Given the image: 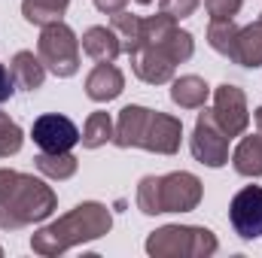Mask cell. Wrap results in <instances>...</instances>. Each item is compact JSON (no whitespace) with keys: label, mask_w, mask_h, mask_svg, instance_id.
<instances>
[{"label":"cell","mask_w":262,"mask_h":258,"mask_svg":"<svg viewBox=\"0 0 262 258\" xmlns=\"http://www.w3.org/2000/svg\"><path fill=\"white\" fill-rule=\"evenodd\" d=\"M113 228V216L104 203L98 200H85L79 207H73L67 216H61L58 222L40 228L34 237H31V249L37 255H61L73 246H82V243H92L104 234H110Z\"/></svg>","instance_id":"obj_1"},{"label":"cell","mask_w":262,"mask_h":258,"mask_svg":"<svg viewBox=\"0 0 262 258\" xmlns=\"http://www.w3.org/2000/svg\"><path fill=\"white\" fill-rule=\"evenodd\" d=\"M55 207H58V197L43 179L18 170H0V228L3 231H18L34 222H43L55 213Z\"/></svg>","instance_id":"obj_2"},{"label":"cell","mask_w":262,"mask_h":258,"mask_svg":"<svg viewBox=\"0 0 262 258\" xmlns=\"http://www.w3.org/2000/svg\"><path fill=\"white\" fill-rule=\"evenodd\" d=\"M183 140V122L168 116V113H156L146 107L128 104L119 119H116V131H113V143L119 149H146V152H159V155H174L180 149Z\"/></svg>","instance_id":"obj_3"},{"label":"cell","mask_w":262,"mask_h":258,"mask_svg":"<svg viewBox=\"0 0 262 258\" xmlns=\"http://www.w3.org/2000/svg\"><path fill=\"white\" fill-rule=\"evenodd\" d=\"M201 179L195 173L177 170L165 176H143L137 186V210L146 216L159 213H189L201 203Z\"/></svg>","instance_id":"obj_4"},{"label":"cell","mask_w":262,"mask_h":258,"mask_svg":"<svg viewBox=\"0 0 262 258\" xmlns=\"http://www.w3.org/2000/svg\"><path fill=\"white\" fill-rule=\"evenodd\" d=\"M216 249V234L198 225H165L146 237L152 258H210Z\"/></svg>","instance_id":"obj_5"},{"label":"cell","mask_w":262,"mask_h":258,"mask_svg":"<svg viewBox=\"0 0 262 258\" xmlns=\"http://www.w3.org/2000/svg\"><path fill=\"white\" fill-rule=\"evenodd\" d=\"M140 43L159 49V52H162L168 61H174V64L189 61L192 52H195L192 34L180 31V28H177V18H171V15L162 12V9H159L156 15H149V18L140 21ZM140 43H137V46H140Z\"/></svg>","instance_id":"obj_6"},{"label":"cell","mask_w":262,"mask_h":258,"mask_svg":"<svg viewBox=\"0 0 262 258\" xmlns=\"http://www.w3.org/2000/svg\"><path fill=\"white\" fill-rule=\"evenodd\" d=\"M37 52H40V61L46 64V70L61 79L79 70V40L64 21H52L43 28Z\"/></svg>","instance_id":"obj_7"},{"label":"cell","mask_w":262,"mask_h":258,"mask_svg":"<svg viewBox=\"0 0 262 258\" xmlns=\"http://www.w3.org/2000/svg\"><path fill=\"white\" fill-rule=\"evenodd\" d=\"M213 119H216V125L223 128V134L232 140V137H241L247 125H250V110H247V97H244V91L238 88V85H229V82H223V85H216V91H213Z\"/></svg>","instance_id":"obj_8"},{"label":"cell","mask_w":262,"mask_h":258,"mask_svg":"<svg viewBox=\"0 0 262 258\" xmlns=\"http://www.w3.org/2000/svg\"><path fill=\"white\" fill-rule=\"evenodd\" d=\"M189 146H192L195 161L207 164V167H223V164L229 161V137H226L223 128L216 125V119H213L210 110H204V113L198 116Z\"/></svg>","instance_id":"obj_9"},{"label":"cell","mask_w":262,"mask_h":258,"mask_svg":"<svg viewBox=\"0 0 262 258\" xmlns=\"http://www.w3.org/2000/svg\"><path fill=\"white\" fill-rule=\"evenodd\" d=\"M229 219L241 240L262 237V186H247L235 194L229 203Z\"/></svg>","instance_id":"obj_10"},{"label":"cell","mask_w":262,"mask_h":258,"mask_svg":"<svg viewBox=\"0 0 262 258\" xmlns=\"http://www.w3.org/2000/svg\"><path fill=\"white\" fill-rule=\"evenodd\" d=\"M31 137L34 143L40 146V152H70L76 143H79V131L76 125L67 119V116H58V113H46L34 122L31 128Z\"/></svg>","instance_id":"obj_11"},{"label":"cell","mask_w":262,"mask_h":258,"mask_svg":"<svg viewBox=\"0 0 262 258\" xmlns=\"http://www.w3.org/2000/svg\"><path fill=\"white\" fill-rule=\"evenodd\" d=\"M128 58H131V67H134L137 79H143L149 85H162V82H171L174 79V67L177 64L168 61L159 49H152L146 43H140L137 49H131Z\"/></svg>","instance_id":"obj_12"},{"label":"cell","mask_w":262,"mask_h":258,"mask_svg":"<svg viewBox=\"0 0 262 258\" xmlns=\"http://www.w3.org/2000/svg\"><path fill=\"white\" fill-rule=\"evenodd\" d=\"M125 88V76L113 61H98V67L85 76V94L98 104H107L113 97H119Z\"/></svg>","instance_id":"obj_13"},{"label":"cell","mask_w":262,"mask_h":258,"mask_svg":"<svg viewBox=\"0 0 262 258\" xmlns=\"http://www.w3.org/2000/svg\"><path fill=\"white\" fill-rule=\"evenodd\" d=\"M82 52L95 61H116V55L122 52V40L113 28H89L82 34Z\"/></svg>","instance_id":"obj_14"},{"label":"cell","mask_w":262,"mask_h":258,"mask_svg":"<svg viewBox=\"0 0 262 258\" xmlns=\"http://www.w3.org/2000/svg\"><path fill=\"white\" fill-rule=\"evenodd\" d=\"M9 73L15 79V88H25V91H37L43 88V79H46V64L40 61V55L34 52H15L12 64H9Z\"/></svg>","instance_id":"obj_15"},{"label":"cell","mask_w":262,"mask_h":258,"mask_svg":"<svg viewBox=\"0 0 262 258\" xmlns=\"http://www.w3.org/2000/svg\"><path fill=\"white\" fill-rule=\"evenodd\" d=\"M207 97H210V88L201 76H180L171 82V100L180 110H198L207 104Z\"/></svg>","instance_id":"obj_16"},{"label":"cell","mask_w":262,"mask_h":258,"mask_svg":"<svg viewBox=\"0 0 262 258\" xmlns=\"http://www.w3.org/2000/svg\"><path fill=\"white\" fill-rule=\"evenodd\" d=\"M235 64L241 67H262V24H247L238 31V43H235Z\"/></svg>","instance_id":"obj_17"},{"label":"cell","mask_w":262,"mask_h":258,"mask_svg":"<svg viewBox=\"0 0 262 258\" xmlns=\"http://www.w3.org/2000/svg\"><path fill=\"white\" fill-rule=\"evenodd\" d=\"M232 164L241 176H262V134L256 137H244L235 152H232Z\"/></svg>","instance_id":"obj_18"},{"label":"cell","mask_w":262,"mask_h":258,"mask_svg":"<svg viewBox=\"0 0 262 258\" xmlns=\"http://www.w3.org/2000/svg\"><path fill=\"white\" fill-rule=\"evenodd\" d=\"M67 3L70 0H21V15H25V21L46 28L52 21H61V15L67 12Z\"/></svg>","instance_id":"obj_19"},{"label":"cell","mask_w":262,"mask_h":258,"mask_svg":"<svg viewBox=\"0 0 262 258\" xmlns=\"http://www.w3.org/2000/svg\"><path fill=\"white\" fill-rule=\"evenodd\" d=\"M34 161H37V170L49 179H70L79 167V161L70 152H40Z\"/></svg>","instance_id":"obj_20"},{"label":"cell","mask_w":262,"mask_h":258,"mask_svg":"<svg viewBox=\"0 0 262 258\" xmlns=\"http://www.w3.org/2000/svg\"><path fill=\"white\" fill-rule=\"evenodd\" d=\"M238 31H241V28H238L232 18H226V21H210V28H207V43H210V49L232 61V58H235V43H238Z\"/></svg>","instance_id":"obj_21"},{"label":"cell","mask_w":262,"mask_h":258,"mask_svg":"<svg viewBox=\"0 0 262 258\" xmlns=\"http://www.w3.org/2000/svg\"><path fill=\"white\" fill-rule=\"evenodd\" d=\"M113 131H116V125H113V119L107 113H92L85 119V125H82L79 140H82L85 149H98V146H104V143L113 140Z\"/></svg>","instance_id":"obj_22"},{"label":"cell","mask_w":262,"mask_h":258,"mask_svg":"<svg viewBox=\"0 0 262 258\" xmlns=\"http://www.w3.org/2000/svg\"><path fill=\"white\" fill-rule=\"evenodd\" d=\"M140 21H143L140 15H131V12H125V9L113 15V24H110V28L119 34L122 52H125V55H128L131 49H137V43H140Z\"/></svg>","instance_id":"obj_23"},{"label":"cell","mask_w":262,"mask_h":258,"mask_svg":"<svg viewBox=\"0 0 262 258\" xmlns=\"http://www.w3.org/2000/svg\"><path fill=\"white\" fill-rule=\"evenodd\" d=\"M21 143H25V134L21 128L6 116V113H0V158H9V155H15L18 149H21Z\"/></svg>","instance_id":"obj_24"},{"label":"cell","mask_w":262,"mask_h":258,"mask_svg":"<svg viewBox=\"0 0 262 258\" xmlns=\"http://www.w3.org/2000/svg\"><path fill=\"white\" fill-rule=\"evenodd\" d=\"M210 21H226L241 12V0H204Z\"/></svg>","instance_id":"obj_25"},{"label":"cell","mask_w":262,"mask_h":258,"mask_svg":"<svg viewBox=\"0 0 262 258\" xmlns=\"http://www.w3.org/2000/svg\"><path fill=\"white\" fill-rule=\"evenodd\" d=\"M198 3H201V0H159V9L180 21V18H189V15L195 12Z\"/></svg>","instance_id":"obj_26"},{"label":"cell","mask_w":262,"mask_h":258,"mask_svg":"<svg viewBox=\"0 0 262 258\" xmlns=\"http://www.w3.org/2000/svg\"><path fill=\"white\" fill-rule=\"evenodd\" d=\"M12 91H15V79H12V73L6 67L0 64V104H6L12 97Z\"/></svg>","instance_id":"obj_27"},{"label":"cell","mask_w":262,"mask_h":258,"mask_svg":"<svg viewBox=\"0 0 262 258\" xmlns=\"http://www.w3.org/2000/svg\"><path fill=\"white\" fill-rule=\"evenodd\" d=\"M125 3H128V0H95V6H98L101 12H107V15L122 12V9H125Z\"/></svg>","instance_id":"obj_28"},{"label":"cell","mask_w":262,"mask_h":258,"mask_svg":"<svg viewBox=\"0 0 262 258\" xmlns=\"http://www.w3.org/2000/svg\"><path fill=\"white\" fill-rule=\"evenodd\" d=\"M253 122H256V131L262 134V107L256 110V113H253Z\"/></svg>","instance_id":"obj_29"},{"label":"cell","mask_w":262,"mask_h":258,"mask_svg":"<svg viewBox=\"0 0 262 258\" xmlns=\"http://www.w3.org/2000/svg\"><path fill=\"white\" fill-rule=\"evenodd\" d=\"M137 3H143V6H146V3H152V0H137Z\"/></svg>","instance_id":"obj_30"},{"label":"cell","mask_w":262,"mask_h":258,"mask_svg":"<svg viewBox=\"0 0 262 258\" xmlns=\"http://www.w3.org/2000/svg\"><path fill=\"white\" fill-rule=\"evenodd\" d=\"M256 21H259V24H262V12H259V18H256Z\"/></svg>","instance_id":"obj_31"},{"label":"cell","mask_w":262,"mask_h":258,"mask_svg":"<svg viewBox=\"0 0 262 258\" xmlns=\"http://www.w3.org/2000/svg\"><path fill=\"white\" fill-rule=\"evenodd\" d=\"M0 255H3V249H0Z\"/></svg>","instance_id":"obj_32"}]
</instances>
